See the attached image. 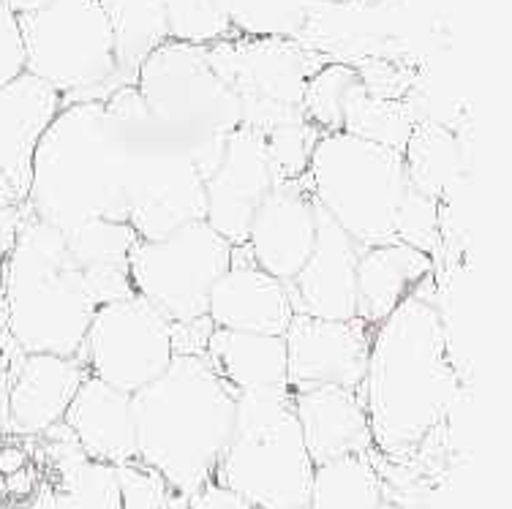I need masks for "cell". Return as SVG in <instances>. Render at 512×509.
Returning <instances> with one entry per match:
<instances>
[{
	"label": "cell",
	"mask_w": 512,
	"mask_h": 509,
	"mask_svg": "<svg viewBox=\"0 0 512 509\" xmlns=\"http://www.w3.org/2000/svg\"><path fill=\"white\" fill-rule=\"evenodd\" d=\"M360 398L371 450L384 463H409L447 428L458 401V373L436 303V278L374 327Z\"/></svg>",
	"instance_id": "6da1fadb"
},
{
	"label": "cell",
	"mask_w": 512,
	"mask_h": 509,
	"mask_svg": "<svg viewBox=\"0 0 512 509\" xmlns=\"http://www.w3.org/2000/svg\"><path fill=\"white\" fill-rule=\"evenodd\" d=\"M237 392L202 354H175L156 382L131 395L137 461L188 509L213 482L235 428Z\"/></svg>",
	"instance_id": "7a4b0ae2"
},
{
	"label": "cell",
	"mask_w": 512,
	"mask_h": 509,
	"mask_svg": "<svg viewBox=\"0 0 512 509\" xmlns=\"http://www.w3.org/2000/svg\"><path fill=\"white\" fill-rule=\"evenodd\" d=\"M25 205L60 235L96 218L126 221L123 131L104 101L60 107L30 161Z\"/></svg>",
	"instance_id": "3957f363"
},
{
	"label": "cell",
	"mask_w": 512,
	"mask_h": 509,
	"mask_svg": "<svg viewBox=\"0 0 512 509\" xmlns=\"http://www.w3.org/2000/svg\"><path fill=\"white\" fill-rule=\"evenodd\" d=\"M3 314L22 354L77 357L96 314L85 275L58 229L22 216L3 262Z\"/></svg>",
	"instance_id": "277c9868"
},
{
	"label": "cell",
	"mask_w": 512,
	"mask_h": 509,
	"mask_svg": "<svg viewBox=\"0 0 512 509\" xmlns=\"http://www.w3.org/2000/svg\"><path fill=\"white\" fill-rule=\"evenodd\" d=\"M123 131V191L128 226L139 240H161L205 218V177L178 137L150 118L134 85L104 98Z\"/></svg>",
	"instance_id": "5b68a950"
},
{
	"label": "cell",
	"mask_w": 512,
	"mask_h": 509,
	"mask_svg": "<svg viewBox=\"0 0 512 509\" xmlns=\"http://www.w3.org/2000/svg\"><path fill=\"white\" fill-rule=\"evenodd\" d=\"M311 477L314 461L297 425L292 392H237L235 428L213 482L251 509H308Z\"/></svg>",
	"instance_id": "8992f818"
},
{
	"label": "cell",
	"mask_w": 512,
	"mask_h": 509,
	"mask_svg": "<svg viewBox=\"0 0 512 509\" xmlns=\"http://www.w3.org/2000/svg\"><path fill=\"white\" fill-rule=\"evenodd\" d=\"M134 88L148 115L191 150L199 175L210 177L227 137L243 126L235 90L207 63L205 47L167 41L137 71Z\"/></svg>",
	"instance_id": "52a82bcc"
},
{
	"label": "cell",
	"mask_w": 512,
	"mask_h": 509,
	"mask_svg": "<svg viewBox=\"0 0 512 509\" xmlns=\"http://www.w3.org/2000/svg\"><path fill=\"white\" fill-rule=\"evenodd\" d=\"M303 183L360 251L395 240V213L409 188L398 150L346 131L319 134Z\"/></svg>",
	"instance_id": "ba28073f"
},
{
	"label": "cell",
	"mask_w": 512,
	"mask_h": 509,
	"mask_svg": "<svg viewBox=\"0 0 512 509\" xmlns=\"http://www.w3.org/2000/svg\"><path fill=\"white\" fill-rule=\"evenodd\" d=\"M25 71L52 90L63 104L104 101L123 88L107 14L99 0H50L20 17Z\"/></svg>",
	"instance_id": "9c48e42d"
},
{
	"label": "cell",
	"mask_w": 512,
	"mask_h": 509,
	"mask_svg": "<svg viewBox=\"0 0 512 509\" xmlns=\"http://www.w3.org/2000/svg\"><path fill=\"white\" fill-rule=\"evenodd\" d=\"M235 245L205 221H191L161 240H137L128 251L134 294L148 300L172 324L207 319L210 289L232 262Z\"/></svg>",
	"instance_id": "30bf717a"
},
{
	"label": "cell",
	"mask_w": 512,
	"mask_h": 509,
	"mask_svg": "<svg viewBox=\"0 0 512 509\" xmlns=\"http://www.w3.org/2000/svg\"><path fill=\"white\" fill-rule=\"evenodd\" d=\"M175 357L172 322L139 294L99 305L79 363L93 379L134 395L167 371Z\"/></svg>",
	"instance_id": "8fae6325"
},
{
	"label": "cell",
	"mask_w": 512,
	"mask_h": 509,
	"mask_svg": "<svg viewBox=\"0 0 512 509\" xmlns=\"http://www.w3.org/2000/svg\"><path fill=\"white\" fill-rule=\"evenodd\" d=\"M207 63L240 98V107L267 101L300 109L306 82L325 66L322 49L292 36H243L235 33L205 47Z\"/></svg>",
	"instance_id": "7c38bea8"
},
{
	"label": "cell",
	"mask_w": 512,
	"mask_h": 509,
	"mask_svg": "<svg viewBox=\"0 0 512 509\" xmlns=\"http://www.w3.org/2000/svg\"><path fill=\"white\" fill-rule=\"evenodd\" d=\"M371 335L374 327H368L363 319L330 322L314 316H292L284 333L289 392L325 384L360 392Z\"/></svg>",
	"instance_id": "4fadbf2b"
},
{
	"label": "cell",
	"mask_w": 512,
	"mask_h": 509,
	"mask_svg": "<svg viewBox=\"0 0 512 509\" xmlns=\"http://www.w3.org/2000/svg\"><path fill=\"white\" fill-rule=\"evenodd\" d=\"M273 188L267 167L265 139L259 131L240 126L227 137L224 156L205 180V221L227 243H246L256 207Z\"/></svg>",
	"instance_id": "5bb4252c"
},
{
	"label": "cell",
	"mask_w": 512,
	"mask_h": 509,
	"mask_svg": "<svg viewBox=\"0 0 512 509\" xmlns=\"http://www.w3.org/2000/svg\"><path fill=\"white\" fill-rule=\"evenodd\" d=\"M316 243V205L303 180L273 183L248 224L243 251L259 270L289 284Z\"/></svg>",
	"instance_id": "9a60e30c"
},
{
	"label": "cell",
	"mask_w": 512,
	"mask_h": 509,
	"mask_svg": "<svg viewBox=\"0 0 512 509\" xmlns=\"http://www.w3.org/2000/svg\"><path fill=\"white\" fill-rule=\"evenodd\" d=\"M357 256L360 248L352 237L316 207L314 251L300 273L284 284L292 311L330 322L357 319Z\"/></svg>",
	"instance_id": "2e32d148"
},
{
	"label": "cell",
	"mask_w": 512,
	"mask_h": 509,
	"mask_svg": "<svg viewBox=\"0 0 512 509\" xmlns=\"http://www.w3.org/2000/svg\"><path fill=\"white\" fill-rule=\"evenodd\" d=\"M292 303L281 281L248 259L237 245L232 262L207 297V322L216 330L256 335H284L292 322Z\"/></svg>",
	"instance_id": "e0dca14e"
},
{
	"label": "cell",
	"mask_w": 512,
	"mask_h": 509,
	"mask_svg": "<svg viewBox=\"0 0 512 509\" xmlns=\"http://www.w3.org/2000/svg\"><path fill=\"white\" fill-rule=\"evenodd\" d=\"M60 107L63 98L58 90L28 71L0 88V180L20 205L28 199L30 161L36 145Z\"/></svg>",
	"instance_id": "ac0fdd59"
},
{
	"label": "cell",
	"mask_w": 512,
	"mask_h": 509,
	"mask_svg": "<svg viewBox=\"0 0 512 509\" xmlns=\"http://www.w3.org/2000/svg\"><path fill=\"white\" fill-rule=\"evenodd\" d=\"M90 373L77 357L22 354L9 384V431L44 436L63 414Z\"/></svg>",
	"instance_id": "d6986e66"
},
{
	"label": "cell",
	"mask_w": 512,
	"mask_h": 509,
	"mask_svg": "<svg viewBox=\"0 0 512 509\" xmlns=\"http://www.w3.org/2000/svg\"><path fill=\"white\" fill-rule=\"evenodd\" d=\"M63 425L90 461L112 469L137 461V428L126 392L88 376L63 414Z\"/></svg>",
	"instance_id": "ffe728a7"
},
{
	"label": "cell",
	"mask_w": 512,
	"mask_h": 509,
	"mask_svg": "<svg viewBox=\"0 0 512 509\" xmlns=\"http://www.w3.org/2000/svg\"><path fill=\"white\" fill-rule=\"evenodd\" d=\"M292 409L314 466L355 452H371V431L360 392L344 387H311L292 392Z\"/></svg>",
	"instance_id": "44dd1931"
},
{
	"label": "cell",
	"mask_w": 512,
	"mask_h": 509,
	"mask_svg": "<svg viewBox=\"0 0 512 509\" xmlns=\"http://www.w3.org/2000/svg\"><path fill=\"white\" fill-rule=\"evenodd\" d=\"M436 278V259L406 243L363 248L357 256V319L382 324L425 281Z\"/></svg>",
	"instance_id": "7402d4cb"
},
{
	"label": "cell",
	"mask_w": 512,
	"mask_h": 509,
	"mask_svg": "<svg viewBox=\"0 0 512 509\" xmlns=\"http://www.w3.org/2000/svg\"><path fill=\"white\" fill-rule=\"evenodd\" d=\"M210 368L235 392L289 390L284 335L210 330L202 349Z\"/></svg>",
	"instance_id": "603a6c76"
},
{
	"label": "cell",
	"mask_w": 512,
	"mask_h": 509,
	"mask_svg": "<svg viewBox=\"0 0 512 509\" xmlns=\"http://www.w3.org/2000/svg\"><path fill=\"white\" fill-rule=\"evenodd\" d=\"M406 183L414 191L442 202L458 188L463 172V145L453 128L434 118H423L414 126L404 147Z\"/></svg>",
	"instance_id": "cb8c5ba5"
},
{
	"label": "cell",
	"mask_w": 512,
	"mask_h": 509,
	"mask_svg": "<svg viewBox=\"0 0 512 509\" xmlns=\"http://www.w3.org/2000/svg\"><path fill=\"white\" fill-rule=\"evenodd\" d=\"M112 30L118 79L134 85L139 66L169 41L164 0H99Z\"/></svg>",
	"instance_id": "d4e9b609"
},
{
	"label": "cell",
	"mask_w": 512,
	"mask_h": 509,
	"mask_svg": "<svg viewBox=\"0 0 512 509\" xmlns=\"http://www.w3.org/2000/svg\"><path fill=\"white\" fill-rule=\"evenodd\" d=\"M384 477L374 450L314 466L308 509H379Z\"/></svg>",
	"instance_id": "484cf974"
},
{
	"label": "cell",
	"mask_w": 512,
	"mask_h": 509,
	"mask_svg": "<svg viewBox=\"0 0 512 509\" xmlns=\"http://www.w3.org/2000/svg\"><path fill=\"white\" fill-rule=\"evenodd\" d=\"M423 118H428V109L414 90L404 98H374L363 88L346 104L341 131L404 153L414 126Z\"/></svg>",
	"instance_id": "4316f807"
},
{
	"label": "cell",
	"mask_w": 512,
	"mask_h": 509,
	"mask_svg": "<svg viewBox=\"0 0 512 509\" xmlns=\"http://www.w3.org/2000/svg\"><path fill=\"white\" fill-rule=\"evenodd\" d=\"M360 90H363V79H360L352 63L327 60L325 66L306 82L300 112H303L306 123H311L322 134L341 131L344 128L346 104Z\"/></svg>",
	"instance_id": "83f0119b"
},
{
	"label": "cell",
	"mask_w": 512,
	"mask_h": 509,
	"mask_svg": "<svg viewBox=\"0 0 512 509\" xmlns=\"http://www.w3.org/2000/svg\"><path fill=\"white\" fill-rule=\"evenodd\" d=\"M63 240L69 245V254L74 256L79 270H90V267L126 265L128 251L134 248L139 237L128 226V221L96 218V221H85L63 232Z\"/></svg>",
	"instance_id": "f1b7e54d"
},
{
	"label": "cell",
	"mask_w": 512,
	"mask_h": 509,
	"mask_svg": "<svg viewBox=\"0 0 512 509\" xmlns=\"http://www.w3.org/2000/svg\"><path fill=\"white\" fill-rule=\"evenodd\" d=\"M169 41L210 47L216 41L235 36L232 22L221 11L218 0H164Z\"/></svg>",
	"instance_id": "f546056e"
},
{
	"label": "cell",
	"mask_w": 512,
	"mask_h": 509,
	"mask_svg": "<svg viewBox=\"0 0 512 509\" xmlns=\"http://www.w3.org/2000/svg\"><path fill=\"white\" fill-rule=\"evenodd\" d=\"M319 134L322 131H316L306 120L289 123V126H278L262 134L267 167H270L273 183H295V180L306 177Z\"/></svg>",
	"instance_id": "4dcf8cb0"
},
{
	"label": "cell",
	"mask_w": 512,
	"mask_h": 509,
	"mask_svg": "<svg viewBox=\"0 0 512 509\" xmlns=\"http://www.w3.org/2000/svg\"><path fill=\"white\" fill-rule=\"evenodd\" d=\"M442 235V202H436V199L420 194L414 188H406L404 199L398 205V213H395V240L412 245L417 251L436 259L439 251H442Z\"/></svg>",
	"instance_id": "1f68e13d"
},
{
	"label": "cell",
	"mask_w": 512,
	"mask_h": 509,
	"mask_svg": "<svg viewBox=\"0 0 512 509\" xmlns=\"http://www.w3.org/2000/svg\"><path fill=\"white\" fill-rule=\"evenodd\" d=\"M281 0H218L235 33L243 36H289L286 22L273 9Z\"/></svg>",
	"instance_id": "d6a6232c"
},
{
	"label": "cell",
	"mask_w": 512,
	"mask_h": 509,
	"mask_svg": "<svg viewBox=\"0 0 512 509\" xmlns=\"http://www.w3.org/2000/svg\"><path fill=\"white\" fill-rule=\"evenodd\" d=\"M25 74V41L20 17L0 0V88Z\"/></svg>",
	"instance_id": "836d02e7"
},
{
	"label": "cell",
	"mask_w": 512,
	"mask_h": 509,
	"mask_svg": "<svg viewBox=\"0 0 512 509\" xmlns=\"http://www.w3.org/2000/svg\"><path fill=\"white\" fill-rule=\"evenodd\" d=\"M82 275H85V286H88L96 308L134 297V286H131V278H128V265L90 267V270H82Z\"/></svg>",
	"instance_id": "e575fe53"
},
{
	"label": "cell",
	"mask_w": 512,
	"mask_h": 509,
	"mask_svg": "<svg viewBox=\"0 0 512 509\" xmlns=\"http://www.w3.org/2000/svg\"><path fill=\"white\" fill-rule=\"evenodd\" d=\"M3 3H6L17 17H25V14H33V11L44 9L50 0H3Z\"/></svg>",
	"instance_id": "d590c367"
},
{
	"label": "cell",
	"mask_w": 512,
	"mask_h": 509,
	"mask_svg": "<svg viewBox=\"0 0 512 509\" xmlns=\"http://www.w3.org/2000/svg\"><path fill=\"white\" fill-rule=\"evenodd\" d=\"M379 509H404V507H401L398 501H393L390 496H387V493H384V499H382V504H379Z\"/></svg>",
	"instance_id": "8d00e7d4"
},
{
	"label": "cell",
	"mask_w": 512,
	"mask_h": 509,
	"mask_svg": "<svg viewBox=\"0 0 512 509\" xmlns=\"http://www.w3.org/2000/svg\"><path fill=\"white\" fill-rule=\"evenodd\" d=\"M0 183H3V180H0ZM3 186H6V183H3Z\"/></svg>",
	"instance_id": "74e56055"
}]
</instances>
